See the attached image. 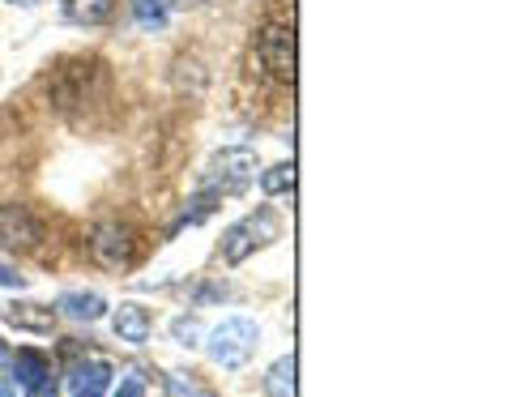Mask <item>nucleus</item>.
Returning <instances> with one entry per match:
<instances>
[{
	"label": "nucleus",
	"instance_id": "obj_16",
	"mask_svg": "<svg viewBox=\"0 0 512 397\" xmlns=\"http://www.w3.org/2000/svg\"><path fill=\"white\" fill-rule=\"evenodd\" d=\"M291 188H295V167H291V163H278V167L261 171V193H265V197L291 193Z\"/></svg>",
	"mask_w": 512,
	"mask_h": 397
},
{
	"label": "nucleus",
	"instance_id": "obj_21",
	"mask_svg": "<svg viewBox=\"0 0 512 397\" xmlns=\"http://www.w3.org/2000/svg\"><path fill=\"white\" fill-rule=\"evenodd\" d=\"M9 359V351H5V342H0V363H5Z\"/></svg>",
	"mask_w": 512,
	"mask_h": 397
},
{
	"label": "nucleus",
	"instance_id": "obj_2",
	"mask_svg": "<svg viewBox=\"0 0 512 397\" xmlns=\"http://www.w3.org/2000/svg\"><path fill=\"white\" fill-rule=\"evenodd\" d=\"M278 235H282L278 214H274V210H256V214H248L244 222H235V227L222 235V261H227V265L248 261L256 248L274 244Z\"/></svg>",
	"mask_w": 512,
	"mask_h": 397
},
{
	"label": "nucleus",
	"instance_id": "obj_5",
	"mask_svg": "<svg viewBox=\"0 0 512 397\" xmlns=\"http://www.w3.org/2000/svg\"><path fill=\"white\" fill-rule=\"evenodd\" d=\"M90 257L103 269H124L137 257V231L124 227V222H103V227H94V235H90Z\"/></svg>",
	"mask_w": 512,
	"mask_h": 397
},
{
	"label": "nucleus",
	"instance_id": "obj_11",
	"mask_svg": "<svg viewBox=\"0 0 512 397\" xmlns=\"http://www.w3.org/2000/svg\"><path fill=\"white\" fill-rule=\"evenodd\" d=\"M64 9H69V18L82 22V26H103L111 13H116V0H64Z\"/></svg>",
	"mask_w": 512,
	"mask_h": 397
},
{
	"label": "nucleus",
	"instance_id": "obj_8",
	"mask_svg": "<svg viewBox=\"0 0 512 397\" xmlns=\"http://www.w3.org/2000/svg\"><path fill=\"white\" fill-rule=\"evenodd\" d=\"M56 312L73 316V321H99V316L107 312V299L94 295V291H90V295H86V291H69V295H60Z\"/></svg>",
	"mask_w": 512,
	"mask_h": 397
},
{
	"label": "nucleus",
	"instance_id": "obj_9",
	"mask_svg": "<svg viewBox=\"0 0 512 397\" xmlns=\"http://www.w3.org/2000/svg\"><path fill=\"white\" fill-rule=\"evenodd\" d=\"M5 316H9L13 329H30V333H52L56 329V308H43V304H18Z\"/></svg>",
	"mask_w": 512,
	"mask_h": 397
},
{
	"label": "nucleus",
	"instance_id": "obj_7",
	"mask_svg": "<svg viewBox=\"0 0 512 397\" xmlns=\"http://www.w3.org/2000/svg\"><path fill=\"white\" fill-rule=\"evenodd\" d=\"M111 329H116V338L128 342V346H141V342H150V308H141V304H120L116 316H111Z\"/></svg>",
	"mask_w": 512,
	"mask_h": 397
},
{
	"label": "nucleus",
	"instance_id": "obj_23",
	"mask_svg": "<svg viewBox=\"0 0 512 397\" xmlns=\"http://www.w3.org/2000/svg\"><path fill=\"white\" fill-rule=\"evenodd\" d=\"M197 397H201V393H197Z\"/></svg>",
	"mask_w": 512,
	"mask_h": 397
},
{
	"label": "nucleus",
	"instance_id": "obj_6",
	"mask_svg": "<svg viewBox=\"0 0 512 397\" xmlns=\"http://www.w3.org/2000/svg\"><path fill=\"white\" fill-rule=\"evenodd\" d=\"M0 244L13 252H35L43 244V222L26 205H0Z\"/></svg>",
	"mask_w": 512,
	"mask_h": 397
},
{
	"label": "nucleus",
	"instance_id": "obj_12",
	"mask_svg": "<svg viewBox=\"0 0 512 397\" xmlns=\"http://www.w3.org/2000/svg\"><path fill=\"white\" fill-rule=\"evenodd\" d=\"M265 393L269 397H295V355H282L274 368L265 372Z\"/></svg>",
	"mask_w": 512,
	"mask_h": 397
},
{
	"label": "nucleus",
	"instance_id": "obj_3",
	"mask_svg": "<svg viewBox=\"0 0 512 397\" xmlns=\"http://www.w3.org/2000/svg\"><path fill=\"white\" fill-rule=\"evenodd\" d=\"M256 56L265 73L278 86H295V26L291 22H265L256 30Z\"/></svg>",
	"mask_w": 512,
	"mask_h": 397
},
{
	"label": "nucleus",
	"instance_id": "obj_15",
	"mask_svg": "<svg viewBox=\"0 0 512 397\" xmlns=\"http://www.w3.org/2000/svg\"><path fill=\"white\" fill-rule=\"evenodd\" d=\"M133 5V18L137 26H146V30H163L167 18H171V5L175 0H128Z\"/></svg>",
	"mask_w": 512,
	"mask_h": 397
},
{
	"label": "nucleus",
	"instance_id": "obj_10",
	"mask_svg": "<svg viewBox=\"0 0 512 397\" xmlns=\"http://www.w3.org/2000/svg\"><path fill=\"white\" fill-rule=\"evenodd\" d=\"M107 380H111V368L99 359H90V363H77L73 376H69V385L73 393H103L107 389Z\"/></svg>",
	"mask_w": 512,
	"mask_h": 397
},
{
	"label": "nucleus",
	"instance_id": "obj_14",
	"mask_svg": "<svg viewBox=\"0 0 512 397\" xmlns=\"http://www.w3.org/2000/svg\"><path fill=\"white\" fill-rule=\"evenodd\" d=\"M47 372H52V368H47V359H43L39 351H18V355H13V380H18L22 389H30V385H35V380H43Z\"/></svg>",
	"mask_w": 512,
	"mask_h": 397
},
{
	"label": "nucleus",
	"instance_id": "obj_22",
	"mask_svg": "<svg viewBox=\"0 0 512 397\" xmlns=\"http://www.w3.org/2000/svg\"><path fill=\"white\" fill-rule=\"evenodd\" d=\"M77 397H99V393H77Z\"/></svg>",
	"mask_w": 512,
	"mask_h": 397
},
{
	"label": "nucleus",
	"instance_id": "obj_4",
	"mask_svg": "<svg viewBox=\"0 0 512 397\" xmlns=\"http://www.w3.org/2000/svg\"><path fill=\"white\" fill-rule=\"evenodd\" d=\"M252 180H256V154L248 146H235V150H222L210 158L201 188H210V193L222 197V193H244Z\"/></svg>",
	"mask_w": 512,
	"mask_h": 397
},
{
	"label": "nucleus",
	"instance_id": "obj_18",
	"mask_svg": "<svg viewBox=\"0 0 512 397\" xmlns=\"http://www.w3.org/2000/svg\"><path fill=\"white\" fill-rule=\"evenodd\" d=\"M26 397H60V385H56V376L47 372L43 380H35V385L26 389Z\"/></svg>",
	"mask_w": 512,
	"mask_h": 397
},
{
	"label": "nucleus",
	"instance_id": "obj_17",
	"mask_svg": "<svg viewBox=\"0 0 512 397\" xmlns=\"http://www.w3.org/2000/svg\"><path fill=\"white\" fill-rule=\"evenodd\" d=\"M171 338L180 342V346H197V338H201V325L192 321V316H180V321L171 325Z\"/></svg>",
	"mask_w": 512,
	"mask_h": 397
},
{
	"label": "nucleus",
	"instance_id": "obj_1",
	"mask_svg": "<svg viewBox=\"0 0 512 397\" xmlns=\"http://www.w3.org/2000/svg\"><path fill=\"white\" fill-rule=\"evenodd\" d=\"M256 342H261V329H256V321H248V316H231V321H222L210 342H205V351H210V359L218 363V368H244V363L252 359Z\"/></svg>",
	"mask_w": 512,
	"mask_h": 397
},
{
	"label": "nucleus",
	"instance_id": "obj_20",
	"mask_svg": "<svg viewBox=\"0 0 512 397\" xmlns=\"http://www.w3.org/2000/svg\"><path fill=\"white\" fill-rule=\"evenodd\" d=\"M0 287H26V278L22 274H13V269L0 265Z\"/></svg>",
	"mask_w": 512,
	"mask_h": 397
},
{
	"label": "nucleus",
	"instance_id": "obj_13",
	"mask_svg": "<svg viewBox=\"0 0 512 397\" xmlns=\"http://www.w3.org/2000/svg\"><path fill=\"white\" fill-rule=\"evenodd\" d=\"M214 201H218V193H210V188H201V197H192V201H188V210L171 222L167 235H180L184 227H197V222H205V218L214 214Z\"/></svg>",
	"mask_w": 512,
	"mask_h": 397
},
{
	"label": "nucleus",
	"instance_id": "obj_19",
	"mask_svg": "<svg viewBox=\"0 0 512 397\" xmlns=\"http://www.w3.org/2000/svg\"><path fill=\"white\" fill-rule=\"evenodd\" d=\"M116 397H146V385H141L137 376H128V380H120V389H116Z\"/></svg>",
	"mask_w": 512,
	"mask_h": 397
}]
</instances>
